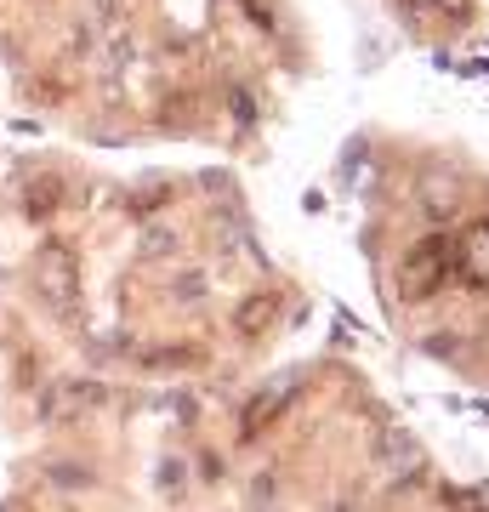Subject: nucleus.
<instances>
[{"label": "nucleus", "instance_id": "obj_1", "mask_svg": "<svg viewBox=\"0 0 489 512\" xmlns=\"http://www.w3.org/2000/svg\"><path fill=\"white\" fill-rule=\"evenodd\" d=\"M29 291L46 302V308H69L74 291H80V268L63 245H40L35 262H29Z\"/></svg>", "mask_w": 489, "mask_h": 512}, {"label": "nucleus", "instance_id": "obj_2", "mask_svg": "<svg viewBox=\"0 0 489 512\" xmlns=\"http://www.w3.org/2000/svg\"><path fill=\"white\" fill-rule=\"evenodd\" d=\"M63 194H69V188H63V177H57V171H35V177L23 183V217L46 222L57 205H63Z\"/></svg>", "mask_w": 489, "mask_h": 512}, {"label": "nucleus", "instance_id": "obj_3", "mask_svg": "<svg viewBox=\"0 0 489 512\" xmlns=\"http://www.w3.org/2000/svg\"><path fill=\"white\" fill-rule=\"evenodd\" d=\"M165 200H171V188H165V183H148V188H137V194L126 200V211H131V217H154Z\"/></svg>", "mask_w": 489, "mask_h": 512}]
</instances>
